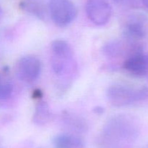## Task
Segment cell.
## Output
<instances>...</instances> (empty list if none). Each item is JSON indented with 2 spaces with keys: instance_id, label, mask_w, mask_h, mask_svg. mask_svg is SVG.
Segmentation results:
<instances>
[{
  "instance_id": "6da1fadb",
  "label": "cell",
  "mask_w": 148,
  "mask_h": 148,
  "mask_svg": "<svg viewBox=\"0 0 148 148\" xmlns=\"http://www.w3.org/2000/svg\"><path fill=\"white\" fill-rule=\"evenodd\" d=\"M138 134L137 120L128 115H119L107 122L100 141L104 147L115 148L134 142Z\"/></svg>"
},
{
  "instance_id": "7a4b0ae2",
  "label": "cell",
  "mask_w": 148,
  "mask_h": 148,
  "mask_svg": "<svg viewBox=\"0 0 148 148\" xmlns=\"http://www.w3.org/2000/svg\"><path fill=\"white\" fill-rule=\"evenodd\" d=\"M108 101L116 107L130 105L148 98V88L145 86L115 84L107 90Z\"/></svg>"
},
{
  "instance_id": "3957f363",
  "label": "cell",
  "mask_w": 148,
  "mask_h": 148,
  "mask_svg": "<svg viewBox=\"0 0 148 148\" xmlns=\"http://www.w3.org/2000/svg\"><path fill=\"white\" fill-rule=\"evenodd\" d=\"M52 71L55 75L62 76L74 68V53L70 45L64 40L56 39L51 46Z\"/></svg>"
},
{
  "instance_id": "277c9868",
  "label": "cell",
  "mask_w": 148,
  "mask_h": 148,
  "mask_svg": "<svg viewBox=\"0 0 148 148\" xmlns=\"http://www.w3.org/2000/svg\"><path fill=\"white\" fill-rule=\"evenodd\" d=\"M122 67L132 76L148 79V52H145L143 45L137 46L125 58Z\"/></svg>"
},
{
  "instance_id": "5b68a950",
  "label": "cell",
  "mask_w": 148,
  "mask_h": 148,
  "mask_svg": "<svg viewBox=\"0 0 148 148\" xmlns=\"http://www.w3.org/2000/svg\"><path fill=\"white\" fill-rule=\"evenodd\" d=\"M48 9L53 22L59 27L67 26L77 15V8L71 0H50Z\"/></svg>"
},
{
  "instance_id": "8992f818",
  "label": "cell",
  "mask_w": 148,
  "mask_h": 148,
  "mask_svg": "<svg viewBox=\"0 0 148 148\" xmlns=\"http://www.w3.org/2000/svg\"><path fill=\"white\" fill-rule=\"evenodd\" d=\"M123 35L125 39L140 41L148 36V18L143 15H132L123 26Z\"/></svg>"
},
{
  "instance_id": "52a82bcc",
  "label": "cell",
  "mask_w": 148,
  "mask_h": 148,
  "mask_svg": "<svg viewBox=\"0 0 148 148\" xmlns=\"http://www.w3.org/2000/svg\"><path fill=\"white\" fill-rule=\"evenodd\" d=\"M41 72V62L33 55H27L20 58L17 62L15 73L22 81L33 82L38 79Z\"/></svg>"
},
{
  "instance_id": "ba28073f",
  "label": "cell",
  "mask_w": 148,
  "mask_h": 148,
  "mask_svg": "<svg viewBox=\"0 0 148 148\" xmlns=\"http://www.w3.org/2000/svg\"><path fill=\"white\" fill-rule=\"evenodd\" d=\"M85 10L90 20L98 26L107 24L112 12L106 0H87Z\"/></svg>"
},
{
  "instance_id": "9c48e42d",
  "label": "cell",
  "mask_w": 148,
  "mask_h": 148,
  "mask_svg": "<svg viewBox=\"0 0 148 148\" xmlns=\"http://www.w3.org/2000/svg\"><path fill=\"white\" fill-rule=\"evenodd\" d=\"M52 143L54 148H82L84 145L80 137L68 133L56 135L53 138Z\"/></svg>"
},
{
  "instance_id": "30bf717a",
  "label": "cell",
  "mask_w": 148,
  "mask_h": 148,
  "mask_svg": "<svg viewBox=\"0 0 148 148\" xmlns=\"http://www.w3.org/2000/svg\"><path fill=\"white\" fill-rule=\"evenodd\" d=\"M20 5L25 11L41 20L46 18L47 10H49L42 0H23Z\"/></svg>"
},
{
  "instance_id": "8fae6325",
  "label": "cell",
  "mask_w": 148,
  "mask_h": 148,
  "mask_svg": "<svg viewBox=\"0 0 148 148\" xmlns=\"http://www.w3.org/2000/svg\"><path fill=\"white\" fill-rule=\"evenodd\" d=\"M52 114L47 102L43 100L37 103L33 117V121L38 126H44L51 120Z\"/></svg>"
},
{
  "instance_id": "7c38bea8",
  "label": "cell",
  "mask_w": 148,
  "mask_h": 148,
  "mask_svg": "<svg viewBox=\"0 0 148 148\" xmlns=\"http://www.w3.org/2000/svg\"><path fill=\"white\" fill-rule=\"evenodd\" d=\"M13 85L10 81L0 76V101L10 98L13 92Z\"/></svg>"
},
{
  "instance_id": "4fadbf2b",
  "label": "cell",
  "mask_w": 148,
  "mask_h": 148,
  "mask_svg": "<svg viewBox=\"0 0 148 148\" xmlns=\"http://www.w3.org/2000/svg\"><path fill=\"white\" fill-rule=\"evenodd\" d=\"M116 5L121 6V7H125V6L130 5L132 3V0H112Z\"/></svg>"
},
{
  "instance_id": "5bb4252c",
  "label": "cell",
  "mask_w": 148,
  "mask_h": 148,
  "mask_svg": "<svg viewBox=\"0 0 148 148\" xmlns=\"http://www.w3.org/2000/svg\"><path fill=\"white\" fill-rule=\"evenodd\" d=\"M142 1H143V5L145 6V7L147 9L148 11V0H142Z\"/></svg>"
},
{
  "instance_id": "9a60e30c",
  "label": "cell",
  "mask_w": 148,
  "mask_h": 148,
  "mask_svg": "<svg viewBox=\"0 0 148 148\" xmlns=\"http://www.w3.org/2000/svg\"><path fill=\"white\" fill-rule=\"evenodd\" d=\"M95 112L96 113H102L103 111V108H102V107H96V109H95Z\"/></svg>"
},
{
  "instance_id": "2e32d148",
  "label": "cell",
  "mask_w": 148,
  "mask_h": 148,
  "mask_svg": "<svg viewBox=\"0 0 148 148\" xmlns=\"http://www.w3.org/2000/svg\"><path fill=\"white\" fill-rule=\"evenodd\" d=\"M2 14H3V12H2V9H1V6H0V20H1V17H2Z\"/></svg>"
}]
</instances>
